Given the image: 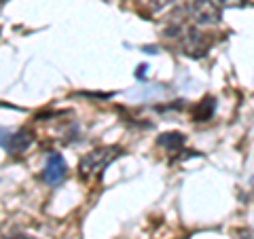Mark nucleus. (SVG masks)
Returning <instances> with one entry per match:
<instances>
[{
  "label": "nucleus",
  "mask_w": 254,
  "mask_h": 239,
  "mask_svg": "<svg viewBox=\"0 0 254 239\" xmlns=\"http://www.w3.org/2000/svg\"><path fill=\"white\" fill-rule=\"evenodd\" d=\"M165 36L176 38L180 51L187 53L189 58H203L210 49V38L193 26H185L182 21H172V26L165 30Z\"/></svg>",
  "instance_id": "f257e3e1"
},
{
  "label": "nucleus",
  "mask_w": 254,
  "mask_h": 239,
  "mask_svg": "<svg viewBox=\"0 0 254 239\" xmlns=\"http://www.w3.org/2000/svg\"><path fill=\"white\" fill-rule=\"evenodd\" d=\"M185 9H187V17L195 26L212 28L222 21V9L216 0H190Z\"/></svg>",
  "instance_id": "f03ea898"
},
{
  "label": "nucleus",
  "mask_w": 254,
  "mask_h": 239,
  "mask_svg": "<svg viewBox=\"0 0 254 239\" xmlns=\"http://www.w3.org/2000/svg\"><path fill=\"white\" fill-rule=\"evenodd\" d=\"M117 157H121V148L119 146H106V148H98V150H91L81 159V172L83 178H93V176H100L102 170L113 163Z\"/></svg>",
  "instance_id": "7ed1b4c3"
},
{
  "label": "nucleus",
  "mask_w": 254,
  "mask_h": 239,
  "mask_svg": "<svg viewBox=\"0 0 254 239\" xmlns=\"http://www.w3.org/2000/svg\"><path fill=\"white\" fill-rule=\"evenodd\" d=\"M68 174V167H66V161H64V157L58 155V153H51L47 157V165L43 170V180L47 182L49 186H58L60 182H64Z\"/></svg>",
  "instance_id": "20e7f679"
},
{
  "label": "nucleus",
  "mask_w": 254,
  "mask_h": 239,
  "mask_svg": "<svg viewBox=\"0 0 254 239\" xmlns=\"http://www.w3.org/2000/svg\"><path fill=\"white\" fill-rule=\"evenodd\" d=\"M30 144H32V133L30 131L19 129V131L11 133V131L2 129V148L9 155H21Z\"/></svg>",
  "instance_id": "39448f33"
},
{
  "label": "nucleus",
  "mask_w": 254,
  "mask_h": 239,
  "mask_svg": "<svg viewBox=\"0 0 254 239\" xmlns=\"http://www.w3.org/2000/svg\"><path fill=\"white\" fill-rule=\"evenodd\" d=\"M157 144L159 146H163V148H168L170 153H176V150L185 144V135L182 133H176V131H172V133H163L161 138L157 140Z\"/></svg>",
  "instance_id": "423d86ee"
},
{
  "label": "nucleus",
  "mask_w": 254,
  "mask_h": 239,
  "mask_svg": "<svg viewBox=\"0 0 254 239\" xmlns=\"http://www.w3.org/2000/svg\"><path fill=\"white\" fill-rule=\"evenodd\" d=\"M214 108H216V100H214V98H205L201 104L195 108V113H193L195 121H208V119H212Z\"/></svg>",
  "instance_id": "0eeeda50"
},
{
  "label": "nucleus",
  "mask_w": 254,
  "mask_h": 239,
  "mask_svg": "<svg viewBox=\"0 0 254 239\" xmlns=\"http://www.w3.org/2000/svg\"><path fill=\"white\" fill-rule=\"evenodd\" d=\"M174 2H176V0H144L146 9H148V11H153V13H159V11L168 9V6L174 4Z\"/></svg>",
  "instance_id": "6e6552de"
},
{
  "label": "nucleus",
  "mask_w": 254,
  "mask_h": 239,
  "mask_svg": "<svg viewBox=\"0 0 254 239\" xmlns=\"http://www.w3.org/2000/svg\"><path fill=\"white\" fill-rule=\"evenodd\" d=\"M220 6H229V9H235V6H244L246 0H216Z\"/></svg>",
  "instance_id": "1a4fd4ad"
},
{
  "label": "nucleus",
  "mask_w": 254,
  "mask_h": 239,
  "mask_svg": "<svg viewBox=\"0 0 254 239\" xmlns=\"http://www.w3.org/2000/svg\"><path fill=\"white\" fill-rule=\"evenodd\" d=\"M140 70H138V78H142V76H146V70H148V66L146 63H142V66H138Z\"/></svg>",
  "instance_id": "9d476101"
},
{
  "label": "nucleus",
  "mask_w": 254,
  "mask_h": 239,
  "mask_svg": "<svg viewBox=\"0 0 254 239\" xmlns=\"http://www.w3.org/2000/svg\"><path fill=\"white\" fill-rule=\"evenodd\" d=\"M4 239H34V237H28V235H13V237H4Z\"/></svg>",
  "instance_id": "9b49d317"
}]
</instances>
